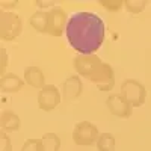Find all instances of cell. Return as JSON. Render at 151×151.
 I'll return each instance as SVG.
<instances>
[{"label": "cell", "mask_w": 151, "mask_h": 151, "mask_svg": "<svg viewBox=\"0 0 151 151\" xmlns=\"http://www.w3.org/2000/svg\"><path fill=\"white\" fill-rule=\"evenodd\" d=\"M68 44L82 55H91L100 48L104 40V21L94 12H76L65 27Z\"/></svg>", "instance_id": "1"}]
</instances>
